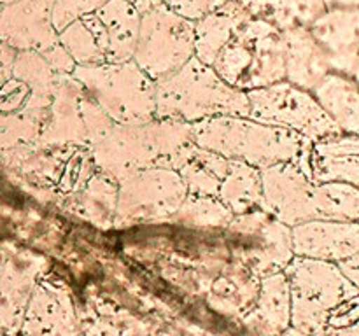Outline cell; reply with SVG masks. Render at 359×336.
<instances>
[{
    "mask_svg": "<svg viewBox=\"0 0 359 336\" xmlns=\"http://www.w3.org/2000/svg\"><path fill=\"white\" fill-rule=\"evenodd\" d=\"M358 223H359V219H358Z\"/></svg>",
    "mask_w": 359,
    "mask_h": 336,
    "instance_id": "8d00e7d4",
    "label": "cell"
},
{
    "mask_svg": "<svg viewBox=\"0 0 359 336\" xmlns=\"http://www.w3.org/2000/svg\"><path fill=\"white\" fill-rule=\"evenodd\" d=\"M53 0H14L0 9V41L16 51L44 52L58 44Z\"/></svg>",
    "mask_w": 359,
    "mask_h": 336,
    "instance_id": "4fadbf2b",
    "label": "cell"
},
{
    "mask_svg": "<svg viewBox=\"0 0 359 336\" xmlns=\"http://www.w3.org/2000/svg\"><path fill=\"white\" fill-rule=\"evenodd\" d=\"M228 168L230 160L193 142L179 154L174 170L181 175L188 195L217 196Z\"/></svg>",
    "mask_w": 359,
    "mask_h": 336,
    "instance_id": "d6986e66",
    "label": "cell"
},
{
    "mask_svg": "<svg viewBox=\"0 0 359 336\" xmlns=\"http://www.w3.org/2000/svg\"><path fill=\"white\" fill-rule=\"evenodd\" d=\"M339 268L342 270L344 275L354 284V287L359 290V251L354 255H351L346 261L339 262Z\"/></svg>",
    "mask_w": 359,
    "mask_h": 336,
    "instance_id": "4dcf8cb0",
    "label": "cell"
},
{
    "mask_svg": "<svg viewBox=\"0 0 359 336\" xmlns=\"http://www.w3.org/2000/svg\"><path fill=\"white\" fill-rule=\"evenodd\" d=\"M188 196L181 175L172 168H149L123 178L118 186L116 220L132 224L170 219Z\"/></svg>",
    "mask_w": 359,
    "mask_h": 336,
    "instance_id": "30bf717a",
    "label": "cell"
},
{
    "mask_svg": "<svg viewBox=\"0 0 359 336\" xmlns=\"http://www.w3.org/2000/svg\"><path fill=\"white\" fill-rule=\"evenodd\" d=\"M217 76L241 91L286 80L283 30L262 18L249 16L212 62Z\"/></svg>",
    "mask_w": 359,
    "mask_h": 336,
    "instance_id": "5b68a950",
    "label": "cell"
},
{
    "mask_svg": "<svg viewBox=\"0 0 359 336\" xmlns=\"http://www.w3.org/2000/svg\"><path fill=\"white\" fill-rule=\"evenodd\" d=\"M312 214L321 220H358L359 189L344 182H316Z\"/></svg>",
    "mask_w": 359,
    "mask_h": 336,
    "instance_id": "d4e9b609",
    "label": "cell"
},
{
    "mask_svg": "<svg viewBox=\"0 0 359 336\" xmlns=\"http://www.w3.org/2000/svg\"><path fill=\"white\" fill-rule=\"evenodd\" d=\"M100 111L114 125H140L156 119V83L133 59L100 65H76L72 70Z\"/></svg>",
    "mask_w": 359,
    "mask_h": 336,
    "instance_id": "8992f818",
    "label": "cell"
},
{
    "mask_svg": "<svg viewBox=\"0 0 359 336\" xmlns=\"http://www.w3.org/2000/svg\"><path fill=\"white\" fill-rule=\"evenodd\" d=\"M309 168L316 182H344L359 189V135L339 133L314 142Z\"/></svg>",
    "mask_w": 359,
    "mask_h": 336,
    "instance_id": "e0dca14e",
    "label": "cell"
},
{
    "mask_svg": "<svg viewBox=\"0 0 359 336\" xmlns=\"http://www.w3.org/2000/svg\"><path fill=\"white\" fill-rule=\"evenodd\" d=\"M125 2L132 4V6L135 7L140 14H142V13H146V10L153 9L154 6H158V4H160V0H125Z\"/></svg>",
    "mask_w": 359,
    "mask_h": 336,
    "instance_id": "1f68e13d",
    "label": "cell"
},
{
    "mask_svg": "<svg viewBox=\"0 0 359 336\" xmlns=\"http://www.w3.org/2000/svg\"><path fill=\"white\" fill-rule=\"evenodd\" d=\"M195 142L189 122L153 119L140 125H114L91 146L102 174L116 182L149 168H172L186 146Z\"/></svg>",
    "mask_w": 359,
    "mask_h": 336,
    "instance_id": "3957f363",
    "label": "cell"
},
{
    "mask_svg": "<svg viewBox=\"0 0 359 336\" xmlns=\"http://www.w3.org/2000/svg\"><path fill=\"white\" fill-rule=\"evenodd\" d=\"M191 126L195 144L226 160L259 170L286 161L309 167L312 142L291 130L263 125L245 115H216Z\"/></svg>",
    "mask_w": 359,
    "mask_h": 336,
    "instance_id": "7a4b0ae2",
    "label": "cell"
},
{
    "mask_svg": "<svg viewBox=\"0 0 359 336\" xmlns=\"http://www.w3.org/2000/svg\"><path fill=\"white\" fill-rule=\"evenodd\" d=\"M311 336H359V321L347 326H328Z\"/></svg>",
    "mask_w": 359,
    "mask_h": 336,
    "instance_id": "f546056e",
    "label": "cell"
},
{
    "mask_svg": "<svg viewBox=\"0 0 359 336\" xmlns=\"http://www.w3.org/2000/svg\"><path fill=\"white\" fill-rule=\"evenodd\" d=\"M293 254L319 261H346L359 251L358 220H305L291 227Z\"/></svg>",
    "mask_w": 359,
    "mask_h": 336,
    "instance_id": "5bb4252c",
    "label": "cell"
},
{
    "mask_svg": "<svg viewBox=\"0 0 359 336\" xmlns=\"http://www.w3.org/2000/svg\"><path fill=\"white\" fill-rule=\"evenodd\" d=\"M335 6H351V7H359V0H333Z\"/></svg>",
    "mask_w": 359,
    "mask_h": 336,
    "instance_id": "836d02e7",
    "label": "cell"
},
{
    "mask_svg": "<svg viewBox=\"0 0 359 336\" xmlns=\"http://www.w3.org/2000/svg\"><path fill=\"white\" fill-rule=\"evenodd\" d=\"M60 76L62 74H56L41 52L18 51L13 66L0 84V115L48 111Z\"/></svg>",
    "mask_w": 359,
    "mask_h": 336,
    "instance_id": "8fae6325",
    "label": "cell"
},
{
    "mask_svg": "<svg viewBox=\"0 0 359 336\" xmlns=\"http://www.w3.org/2000/svg\"><path fill=\"white\" fill-rule=\"evenodd\" d=\"M291 293V326L307 335L359 321V290L339 265L294 255L284 268Z\"/></svg>",
    "mask_w": 359,
    "mask_h": 336,
    "instance_id": "6da1fadb",
    "label": "cell"
},
{
    "mask_svg": "<svg viewBox=\"0 0 359 336\" xmlns=\"http://www.w3.org/2000/svg\"><path fill=\"white\" fill-rule=\"evenodd\" d=\"M312 94L340 132L359 135V84L353 77L332 70Z\"/></svg>",
    "mask_w": 359,
    "mask_h": 336,
    "instance_id": "ffe728a7",
    "label": "cell"
},
{
    "mask_svg": "<svg viewBox=\"0 0 359 336\" xmlns=\"http://www.w3.org/2000/svg\"><path fill=\"white\" fill-rule=\"evenodd\" d=\"M11 2H14V0H0V4H2V6H6V4H11Z\"/></svg>",
    "mask_w": 359,
    "mask_h": 336,
    "instance_id": "e575fe53",
    "label": "cell"
},
{
    "mask_svg": "<svg viewBox=\"0 0 359 336\" xmlns=\"http://www.w3.org/2000/svg\"><path fill=\"white\" fill-rule=\"evenodd\" d=\"M0 9H2V4H0Z\"/></svg>",
    "mask_w": 359,
    "mask_h": 336,
    "instance_id": "d590c367",
    "label": "cell"
},
{
    "mask_svg": "<svg viewBox=\"0 0 359 336\" xmlns=\"http://www.w3.org/2000/svg\"><path fill=\"white\" fill-rule=\"evenodd\" d=\"M112 126L83 84L72 74H62L39 140L46 146H95Z\"/></svg>",
    "mask_w": 359,
    "mask_h": 336,
    "instance_id": "9c48e42d",
    "label": "cell"
},
{
    "mask_svg": "<svg viewBox=\"0 0 359 336\" xmlns=\"http://www.w3.org/2000/svg\"><path fill=\"white\" fill-rule=\"evenodd\" d=\"M156 119L198 122L216 115L249 114L245 91L224 83L212 66L189 58L177 72L156 83Z\"/></svg>",
    "mask_w": 359,
    "mask_h": 336,
    "instance_id": "277c9868",
    "label": "cell"
},
{
    "mask_svg": "<svg viewBox=\"0 0 359 336\" xmlns=\"http://www.w3.org/2000/svg\"><path fill=\"white\" fill-rule=\"evenodd\" d=\"M266 328L273 331H286L291 324V293L290 282L284 272L272 273L262 284L259 308Z\"/></svg>",
    "mask_w": 359,
    "mask_h": 336,
    "instance_id": "484cf974",
    "label": "cell"
},
{
    "mask_svg": "<svg viewBox=\"0 0 359 336\" xmlns=\"http://www.w3.org/2000/svg\"><path fill=\"white\" fill-rule=\"evenodd\" d=\"M309 30L328 55L332 70L349 76L359 51V7L333 4Z\"/></svg>",
    "mask_w": 359,
    "mask_h": 336,
    "instance_id": "9a60e30c",
    "label": "cell"
},
{
    "mask_svg": "<svg viewBox=\"0 0 359 336\" xmlns=\"http://www.w3.org/2000/svg\"><path fill=\"white\" fill-rule=\"evenodd\" d=\"M105 2L107 0H53L51 18L55 30L60 34L70 23L86 16V14L95 13Z\"/></svg>",
    "mask_w": 359,
    "mask_h": 336,
    "instance_id": "83f0119b",
    "label": "cell"
},
{
    "mask_svg": "<svg viewBox=\"0 0 359 336\" xmlns=\"http://www.w3.org/2000/svg\"><path fill=\"white\" fill-rule=\"evenodd\" d=\"M286 80L312 91L330 72V58L309 27H291L283 30Z\"/></svg>",
    "mask_w": 359,
    "mask_h": 336,
    "instance_id": "2e32d148",
    "label": "cell"
},
{
    "mask_svg": "<svg viewBox=\"0 0 359 336\" xmlns=\"http://www.w3.org/2000/svg\"><path fill=\"white\" fill-rule=\"evenodd\" d=\"M245 94L249 100L248 118L263 125L291 130L312 144L342 133L312 91L287 80L245 91Z\"/></svg>",
    "mask_w": 359,
    "mask_h": 336,
    "instance_id": "52a82bcc",
    "label": "cell"
},
{
    "mask_svg": "<svg viewBox=\"0 0 359 336\" xmlns=\"http://www.w3.org/2000/svg\"><path fill=\"white\" fill-rule=\"evenodd\" d=\"M349 76L359 84V51L356 52V56H354V62H353V66H351V70H349Z\"/></svg>",
    "mask_w": 359,
    "mask_h": 336,
    "instance_id": "d6a6232c",
    "label": "cell"
},
{
    "mask_svg": "<svg viewBox=\"0 0 359 336\" xmlns=\"http://www.w3.org/2000/svg\"><path fill=\"white\" fill-rule=\"evenodd\" d=\"M74 310L69 296L51 286H39L21 318L23 336H70Z\"/></svg>",
    "mask_w": 359,
    "mask_h": 336,
    "instance_id": "ac0fdd59",
    "label": "cell"
},
{
    "mask_svg": "<svg viewBox=\"0 0 359 336\" xmlns=\"http://www.w3.org/2000/svg\"><path fill=\"white\" fill-rule=\"evenodd\" d=\"M226 2L228 0H160V4L189 21H198L200 18L214 13Z\"/></svg>",
    "mask_w": 359,
    "mask_h": 336,
    "instance_id": "f1b7e54d",
    "label": "cell"
},
{
    "mask_svg": "<svg viewBox=\"0 0 359 336\" xmlns=\"http://www.w3.org/2000/svg\"><path fill=\"white\" fill-rule=\"evenodd\" d=\"M97 14L107 28L111 41V62L121 63L133 58L142 14L125 0H107L98 7Z\"/></svg>",
    "mask_w": 359,
    "mask_h": 336,
    "instance_id": "603a6c76",
    "label": "cell"
},
{
    "mask_svg": "<svg viewBox=\"0 0 359 336\" xmlns=\"http://www.w3.org/2000/svg\"><path fill=\"white\" fill-rule=\"evenodd\" d=\"M195 56V27L158 4L142 13L133 62L154 83L177 72Z\"/></svg>",
    "mask_w": 359,
    "mask_h": 336,
    "instance_id": "ba28073f",
    "label": "cell"
},
{
    "mask_svg": "<svg viewBox=\"0 0 359 336\" xmlns=\"http://www.w3.org/2000/svg\"><path fill=\"white\" fill-rule=\"evenodd\" d=\"M251 16L270 21L280 30L311 27L333 0H233Z\"/></svg>",
    "mask_w": 359,
    "mask_h": 336,
    "instance_id": "7402d4cb",
    "label": "cell"
},
{
    "mask_svg": "<svg viewBox=\"0 0 359 336\" xmlns=\"http://www.w3.org/2000/svg\"><path fill=\"white\" fill-rule=\"evenodd\" d=\"M251 14L242 9L233 0H228L224 6L214 13L193 21L195 27V56L205 65H212L214 58L235 34L238 27L244 23Z\"/></svg>",
    "mask_w": 359,
    "mask_h": 336,
    "instance_id": "44dd1931",
    "label": "cell"
},
{
    "mask_svg": "<svg viewBox=\"0 0 359 336\" xmlns=\"http://www.w3.org/2000/svg\"><path fill=\"white\" fill-rule=\"evenodd\" d=\"M217 198L233 216L262 210V170L242 161H231Z\"/></svg>",
    "mask_w": 359,
    "mask_h": 336,
    "instance_id": "cb8c5ba5",
    "label": "cell"
},
{
    "mask_svg": "<svg viewBox=\"0 0 359 336\" xmlns=\"http://www.w3.org/2000/svg\"><path fill=\"white\" fill-rule=\"evenodd\" d=\"M172 219L195 226H224L231 224L233 214L223 205L217 196H195L188 195Z\"/></svg>",
    "mask_w": 359,
    "mask_h": 336,
    "instance_id": "4316f807",
    "label": "cell"
},
{
    "mask_svg": "<svg viewBox=\"0 0 359 336\" xmlns=\"http://www.w3.org/2000/svg\"><path fill=\"white\" fill-rule=\"evenodd\" d=\"M316 181L311 168L294 161L277 163L262 170V210L293 227L314 219Z\"/></svg>",
    "mask_w": 359,
    "mask_h": 336,
    "instance_id": "7c38bea8",
    "label": "cell"
}]
</instances>
